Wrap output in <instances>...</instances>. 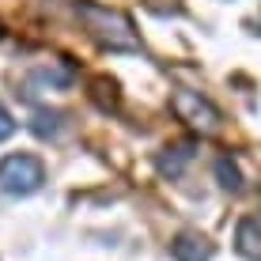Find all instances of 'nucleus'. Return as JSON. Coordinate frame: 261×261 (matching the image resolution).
Wrapping results in <instances>:
<instances>
[{"mask_svg":"<svg viewBox=\"0 0 261 261\" xmlns=\"http://www.w3.org/2000/svg\"><path fill=\"white\" fill-rule=\"evenodd\" d=\"M76 12H80V19L87 23V31H91L106 49H118V53H133V49H140L137 34H133V23L125 19L121 12H110V8L91 4V0H80Z\"/></svg>","mask_w":261,"mask_h":261,"instance_id":"f257e3e1","label":"nucleus"},{"mask_svg":"<svg viewBox=\"0 0 261 261\" xmlns=\"http://www.w3.org/2000/svg\"><path fill=\"white\" fill-rule=\"evenodd\" d=\"M42 182H46V170L34 155H4L0 159V190L8 197H31L34 190H42Z\"/></svg>","mask_w":261,"mask_h":261,"instance_id":"f03ea898","label":"nucleus"},{"mask_svg":"<svg viewBox=\"0 0 261 261\" xmlns=\"http://www.w3.org/2000/svg\"><path fill=\"white\" fill-rule=\"evenodd\" d=\"M170 106H174V114L182 121H190L193 129L201 133H212L216 125H220V110L204 98L201 91H190V87H178L174 95H170Z\"/></svg>","mask_w":261,"mask_h":261,"instance_id":"7ed1b4c3","label":"nucleus"},{"mask_svg":"<svg viewBox=\"0 0 261 261\" xmlns=\"http://www.w3.org/2000/svg\"><path fill=\"white\" fill-rule=\"evenodd\" d=\"M170 254H174V261H208L212 257V242L204 239V235L182 231V235L170 242Z\"/></svg>","mask_w":261,"mask_h":261,"instance_id":"20e7f679","label":"nucleus"},{"mask_svg":"<svg viewBox=\"0 0 261 261\" xmlns=\"http://www.w3.org/2000/svg\"><path fill=\"white\" fill-rule=\"evenodd\" d=\"M235 246H239L242 257L261 261V220H254V216L239 220V227H235Z\"/></svg>","mask_w":261,"mask_h":261,"instance_id":"39448f33","label":"nucleus"},{"mask_svg":"<svg viewBox=\"0 0 261 261\" xmlns=\"http://www.w3.org/2000/svg\"><path fill=\"white\" fill-rule=\"evenodd\" d=\"M190 159H193V144H170V148H163V155L155 159V167H159V174L178 178Z\"/></svg>","mask_w":261,"mask_h":261,"instance_id":"423d86ee","label":"nucleus"},{"mask_svg":"<svg viewBox=\"0 0 261 261\" xmlns=\"http://www.w3.org/2000/svg\"><path fill=\"white\" fill-rule=\"evenodd\" d=\"M61 121H65V114H61V110H38L31 118V133H34V137H42V140H49V137H57V133H61Z\"/></svg>","mask_w":261,"mask_h":261,"instance_id":"0eeeda50","label":"nucleus"},{"mask_svg":"<svg viewBox=\"0 0 261 261\" xmlns=\"http://www.w3.org/2000/svg\"><path fill=\"white\" fill-rule=\"evenodd\" d=\"M216 178H220V186L227 193H239L242 190V170H239V163L231 155H220L216 159Z\"/></svg>","mask_w":261,"mask_h":261,"instance_id":"6e6552de","label":"nucleus"},{"mask_svg":"<svg viewBox=\"0 0 261 261\" xmlns=\"http://www.w3.org/2000/svg\"><path fill=\"white\" fill-rule=\"evenodd\" d=\"M34 80H42V84H49V87H68L72 84V72L65 65H49V68H38L34 72Z\"/></svg>","mask_w":261,"mask_h":261,"instance_id":"1a4fd4ad","label":"nucleus"},{"mask_svg":"<svg viewBox=\"0 0 261 261\" xmlns=\"http://www.w3.org/2000/svg\"><path fill=\"white\" fill-rule=\"evenodd\" d=\"M12 133H15V118H12V114H8V106L0 102V140H8V137H12Z\"/></svg>","mask_w":261,"mask_h":261,"instance_id":"9d476101","label":"nucleus"}]
</instances>
